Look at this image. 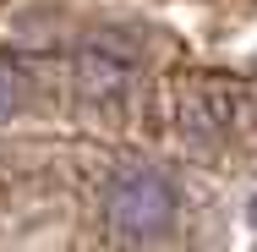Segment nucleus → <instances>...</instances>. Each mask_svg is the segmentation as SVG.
Segmentation results:
<instances>
[{
	"label": "nucleus",
	"mask_w": 257,
	"mask_h": 252,
	"mask_svg": "<svg viewBox=\"0 0 257 252\" xmlns=\"http://www.w3.org/2000/svg\"><path fill=\"white\" fill-rule=\"evenodd\" d=\"M252 219H257V203H252Z\"/></svg>",
	"instance_id": "7ed1b4c3"
},
{
	"label": "nucleus",
	"mask_w": 257,
	"mask_h": 252,
	"mask_svg": "<svg viewBox=\"0 0 257 252\" xmlns=\"http://www.w3.org/2000/svg\"><path fill=\"white\" fill-rule=\"evenodd\" d=\"M22 94H28V82H22V66H17L11 55H0V121H11V115L22 110Z\"/></svg>",
	"instance_id": "f03ea898"
},
{
	"label": "nucleus",
	"mask_w": 257,
	"mask_h": 252,
	"mask_svg": "<svg viewBox=\"0 0 257 252\" xmlns=\"http://www.w3.org/2000/svg\"><path fill=\"white\" fill-rule=\"evenodd\" d=\"M104 219L120 241H159L175 225V187L159 170H120L104 192Z\"/></svg>",
	"instance_id": "f257e3e1"
}]
</instances>
